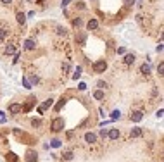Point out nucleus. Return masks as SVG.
Returning <instances> with one entry per match:
<instances>
[{"instance_id":"1","label":"nucleus","mask_w":164,"mask_h":162,"mask_svg":"<svg viewBox=\"0 0 164 162\" xmlns=\"http://www.w3.org/2000/svg\"><path fill=\"white\" fill-rule=\"evenodd\" d=\"M50 129H52L54 133L62 131V129H64V119H62V117H55V119H52V122H50Z\"/></svg>"},{"instance_id":"2","label":"nucleus","mask_w":164,"mask_h":162,"mask_svg":"<svg viewBox=\"0 0 164 162\" xmlns=\"http://www.w3.org/2000/svg\"><path fill=\"white\" fill-rule=\"evenodd\" d=\"M92 69H93L95 74H102V72L107 69V62L104 61V59L102 61H95L93 62V66H92Z\"/></svg>"},{"instance_id":"3","label":"nucleus","mask_w":164,"mask_h":162,"mask_svg":"<svg viewBox=\"0 0 164 162\" xmlns=\"http://www.w3.org/2000/svg\"><path fill=\"white\" fill-rule=\"evenodd\" d=\"M74 41H76V45L83 47V45L86 43V33H85V31H80V33H76V36H74Z\"/></svg>"},{"instance_id":"4","label":"nucleus","mask_w":164,"mask_h":162,"mask_svg":"<svg viewBox=\"0 0 164 162\" xmlns=\"http://www.w3.org/2000/svg\"><path fill=\"white\" fill-rule=\"evenodd\" d=\"M130 119H131L133 122H140L142 119H144V114H142L140 111H135V112L130 114Z\"/></svg>"},{"instance_id":"5","label":"nucleus","mask_w":164,"mask_h":162,"mask_svg":"<svg viewBox=\"0 0 164 162\" xmlns=\"http://www.w3.org/2000/svg\"><path fill=\"white\" fill-rule=\"evenodd\" d=\"M107 138H109V140H118V138H119V129H116V128H112V129H109V131H107Z\"/></svg>"},{"instance_id":"6","label":"nucleus","mask_w":164,"mask_h":162,"mask_svg":"<svg viewBox=\"0 0 164 162\" xmlns=\"http://www.w3.org/2000/svg\"><path fill=\"white\" fill-rule=\"evenodd\" d=\"M21 111H22L21 103H10V105H9V112H10V114H19Z\"/></svg>"},{"instance_id":"7","label":"nucleus","mask_w":164,"mask_h":162,"mask_svg":"<svg viewBox=\"0 0 164 162\" xmlns=\"http://www.w3.org/2000/svg\"><path fill=\"white\" fill-rule=\"evenodd\" d=\"M85 142L93 145V143L97 142V135H95V133H86V135H85Z\"/></svg>"},{"instance_id":"8","label":"nucleus","mask_w":164,"mask_h":162,"mask_svg":"<svg viewBox=\"0 0 164 162\" xmlns=\"http://www.w3.org/2000/svg\"><path fill=\"white\" fill-rule=\"evenodd\" d=\"M86 28H88V31H95L97 28H99V21H97V19H90L88 22H86Z\"/></svg>"},{"instance_id":"9","label":"nucleus","mask_w":164,"mask_h":162,"mask_svg":"<svg viewBox=\"0 0 164 162\" xmlns=\"http://www.w3.org/2000/svg\"><path fill=\"white\" fill-rule=\"evenodd\" d=\"M144 131H142V128H131V131H130V136L131 138H138V136H142Z\"/></svg>"},{"instance_id":"10","label":"nucleus","mask_w":164,"mask_h":162,"mask_svg":"<svg viewBox=\"0 0 164 162\" xmlns=\"http://www.w3.org/2000/svg\"><path fill=\"white\" fill-rule=\"evenodd\" d=\"M133 62H135V55H133V54H126V55H124V64H126V66H131Z\"/></svg>"},{"instance_id":"11","label":"nucleus","mask_w":164,"mask_h":162,"mask_svg":"<svg viewBox=\"0 0 164 162\" xmlns=\"http://www.w3.org/2000/svg\"><path fill=\"white\" fill-rule=\"evenodd\" d=\"M35 47H36V43H35L33 40H26V41H24V48H26V50H33Z\"/></svg>"},{"instance_id":"12","label":"nucleus","mask_w":164,"mask_h":162,"mask_svg":"<svg viewBox=\"0 0 164 162\" xmlns=\"http://www.w3.org/2000/svg\"><path fill=\"white\" fill-rule=\"evenodd\" d=\"M55 33H57L59 36H67V30L62 28V26H57V28H55Z\"/></svg>"},{"instance_id":"13","label":"nucleus","mask_w":164,"mask_h":162,"mask_svg":"<svg viewBox=\"0 0 164 162\" xmlns=\"http://www.w3.org/2000/svg\"><path fill=\"white\" fill-rule=\"evenodd\" d=\"M16 19H17L19 24H24V22H26V16H24L22 12H17V14H16Z\"/></svg>"},{"instance_id":"14","label":"nucleus","mask_w":164,"mask_h":162,"mask_svg":"<svg viewBox=\"0 0 164 162\" xmlns=\"http://www.w3.org/2000/svg\"><path fill=\"white\" fill-rule=\"evenodd\" d=\"M36 159H38V157H36V153H35V152H28V153H26V161H28V162H33V161L36 162Z\"/></svg>"},{"instance_id":"15","label":"nucleus","mask_w":164,"mask_h":162,"mask_svg":"<svg viewBox=\"0 0 164 162\" xmlns=\"http://www.w3.org/2000/svg\"><path fill=\"white\" fill-rule=\"evenodd\" d=\"M140 71H142V74H150V67H149V64H142V67H140Z\"/></svg>"},{"instance_id":"16","label":"nucleus","mask_w":164,"mask_h":162,"mask_svg":"<svg viewBox=\"0 0 164 162\" xmlns=\"http://www.w3.org/2000/svg\"><path fill=\"white\" fill-rule=\"evenodd\" d=\"M93 97H95L97 100H102V98H104V91L102 90H97L95 93H93Z\"/></svg>"},{"instance_id":"17","label":"nucleus","mask_w":164,"mask_h":162,"mask_svg":"<svg viewBox=\"0 0 164 162\" xmlns=\"http://www.w3.org/2000/svg\"><path fill=\"white\" fill-rule=\"evenodd\" d=\"M81 24H83V21L80 19V17H76V19H73V26H74V28H80Z\"/></svg>"},{"instance_id":"18","label":"nucleus","mask_w":164,"mask_h":162,"mask_svg":"<svg viewBox=\"0 0 164 162\" xmlns=\"http://www.w3.org/2000/svg\"><path fill=\"white\" fill-rule=\"evenodd\" d=\"M157 72H159V76H163V74H164V62H159V66H157Z\"/></svg>"},{"instance_id":"19","label":"nucleus","mask_w":164,"mask_h":162,"mask_svg":"<svg viewBox=\"0 0 164 162\" xmlns=\"http://www.w3.org/2000/svg\"><path fill=\"white\" fill-rule=\"evenodd\" d=\"M16 52V48H14V45H9V47H5V54L7 55H10V54H14Z\"/></svg>"},{"instance_id":"20","label":"nucleus","mask_w":164,"mask_h":162,"mask_svg":"<svg viewBox=\"0 0 164 162\" xmlns=\"http://www.w3.org/2000/svg\"><path fill=\"white\" fill-rule=\"evenodd\" d=\"M5 36H7V30L0 28V41H4V40H5Z\"/></svg>"},{"instance_id":"21","label":"nucleus","mask_w":164,"mask_h":162,"mask_svg":"<svg viewBox=\"0 0 164 162\" xmlns=\"http://www.w3.org/2000/svg\"><path fill=\"white\" fill-rule=\"evenodd\" d=\"M31 126H33V128H40L41 121H40V119H33V121H31Z\"/></svg>"},{"instance_id":"22","label":"nucleus","mask_w":164,"mask_h":162,"mask_svg":"<svg viewBox=\"0 0 164 162\" xmlns=\"http://www.w3.org/2000/svg\"><path fill=\"white\" fill-rule=\"evenodd\" d=\"M80 76H81V67H76V72L73 74V80H78Z\"/></svg>"},{"instance_id":"23","label":"nucleus","mask_w":164,"mask_h":162,"mask_svg":"<svg viewBox=\"0 0 164 162\" xmlns=\"http://www.w3.org/2000/svg\"><path fill=\"white\" fill-rule=\"evenodd\" d=\"M111 116H112V119H119V117H121V112H119V111H112Z\"/></svg>"},{"instance_id":"24","label":"nucleus","mask_w":164,"mask_h":162,"mask_svg":"<svg viewBox=\"0 0 164 162\" xmlns=\"http://www.w3.org/2000/svg\"><path fill=\"white\" fill-rule=\"evenodd\" d=\"M50 105H52V100H47V102H45V103L40 107V112L43 111V109H47V107H50Z\"/></svg>"},{"instance_id":"25","label":"nucleus","mask_w":164,"mask_h":162,"mask_svg":"<svg viewBox=\"0 0 164 162\" xmlns=\"http://www.w3.org/2000/svg\"><path fill=\"white\" fill-rule=\"evenodd\" d=\"M73 159V152H66L64 153V161H71Z\"/></svg>"},{"instance_id":"26","label":"nucleus","mask_w":164,"mask_h":162,"mask_svg":"<svg viewBox=\"0 0 164 162\" xmlns=\"http://www.w3.org/2000/svg\"><path fill=\"white\" fill-rule=\"evenodd\" d=\"M97 86L102 90V88H107V83H105V81H99V83H97Z\"/></svg>"},{"instance_id":"27","label":"nucleus","mask_w":164,"mask_h":162,"mask_svg":"<svg viewBox=\"0 0 164 162\" xmlns=\"http://www.w3.org/2000/svg\"><path fill=\"white\" fill-rule=\"evenodd\" d=\"M12 2H14V0H0L2 5H12Z\"/></svg>"},{"instance_id":"28","label":"nucleus","mask_w":164,"mask_h":162,"mask_svg":"<svg viewBox=\"0 0 164 162\" xmlns=\"http://www.w3.org/2000/svg\"><path fill=\"white\" fill-rule=\"evenodd\" d=\"M100 136L105 140V138H107V129H104V128H102V129H100Z\"/></svg>"},{"instance_id":"29","label":"nucleus","mask_w":164,"mask_h":162,"mask_svg":"<svg viewBox=\"0 0 164 162\" xmlns=\"http://www.w3.org/2000/svg\"><path fill=\"white\" fill-rule=\"evenodd\" d=\"M52 147H55V148L61 147V140H54V142H52Z\"/></svg>"},{"instance_id":"30","label":"nucleus","mask_w":164,"mask_h":162,"mask_svg":"<svg viewBox=\"0 0 164 162\" xmlns=\"http://www.w3.org/2000/svg\"><path fill=\"white\" fill-rule=\"evenodd\" d=\"M76 5H78V9H85V2H76Z\"/></svg>"},{"instance_id":"31","label":"nucleus","mask_w":164,"mask_h":162,"mask_svg":"<svg viewBox=\"0 0 164 162\" xmlns=\"http://www.w3.org/2000/svg\"><path fill=\"white\" fill-rule=\"evenodd\" d=\"M69 4H71V0H62V7H67V5H69Z\"/></svg>"},{"instance_id":"32","label":"nucleus","mask_w":164,"mask_h":162,"mask_svg":"<svg viewBox=\"0 0 164 162\" xmlns=\"http://www.w3.org/2000/svg\"><path fill=\"white\" fill-rule=\"evenodd\" d=\"M62 71H64V72L69 71V64H62Z\"/></svg>"},{"instance_id":"33","label":"nucleus","mask_w":164,"mask_h":162,"mask_svg":"<svg viewBox=\"0 0 164 162\" xmlns=\"http://www.w3.org/2000/svg\"><path fill=\"white\" fill-rule=\"evenodd\" d=\"M163 114H164V111H163V109H159V111H157V114H155V116H157V117L161 119V117H163Z\"/></svg>"},{"instance_id":"34","label":"nucleus","mask_w":164,"mask_h":162,"mask_svg":"<svg viewBox=\"0 0 164 162\" xmlns=\"http://www.w3.org/2000/svg\"><path fill=\"white\" fill-rule=\"evenodd\" d=\"M62 105H64V98H62V102H59V103H57V107H55V111H59V109H61Z\"/></svg>"},{"instance_id":"35","label":"nucleus","mask_w":164,"mask_h":162,"mask_svg":"<svg viewBox=\"0 0 164 162\" xmlns=\"http://www.w3.org/2000/svg\"><path fill=\"white\" fill-rule=\"evenodd\" d=\"M78 88H80V90H86V85H85V83H80V86H78Z\"/></svg>"},{"instance_id":"36","label":"nucleus","mask_w":164,"mask_h":162,"mask_svg":"<svg viewBox=\"0 0 164 162\" xmlns=\"http://www.w3.org/2000/svg\"><path fill=\"white\" fill-rule=\"evenodd\" d=\"M133 2L135 0H126V5H133Z\"/></svg>"},{"instance_id":"37","label":"nucleus","mask_w":164,"mask_h":162,"mask_svg":"<svg viewBox=\"0 0 164 162\" xmlns=\"http://www.w3.org/2000/svg\"><path fill=\"white\" fill-rule=\"evenodd\" d=\"M28 2H35V0H28Z\"/></svg>"}]
</instances>
